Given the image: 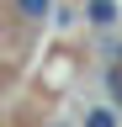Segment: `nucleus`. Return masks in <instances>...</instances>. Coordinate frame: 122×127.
Segmentation results:
<instances>
[{
	"mask_svg": "<svg viewBox=\"0 0 122 127\" xmlns=\"http://www.w3.org/2000/svg\"><path fill=\"white\" fill-rule=\"evenodd\" d=\"M16 5H21L27 21H48V16H53V0H16Z\"/></svg>",
	"mask_w": 122,
	"mask_h": 127,
	"instance_id": "obj_1",
	"label": "nucleus"
},
{
	"mask_svg": "<svg viewBox=\"0 0 122 127\" xmlns=\"http://www.w3.org/2000/svg\"><path fill=\"white\" fill-rule=\"evenodd\" d=\"M85 16H90V21H101V27H112V21H117V5H112V0H90Z\"/></svg>",
	"mask_w": 122,
	"mask_h": 127,
	"instance_id": "obj_2",
	"label": "nucleus"
},
{
	"mask_svg": "<svg viewBox=\"0 0 122 127\" xmlns=\"http://www.w3.org/2000/svg\"><path fill=\"white\" fill-rule=\"evenodd\" d=\"M85 127H117V117H112V111H106V106H96V111H90V117H85Z\"/></svg>",
	"mask_w": 122,
	"mask_h": 127,
	"instance_id": "obj_3",
	"label": "nucleus"
}]
</instances>
